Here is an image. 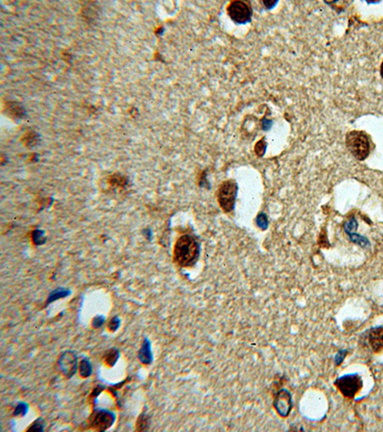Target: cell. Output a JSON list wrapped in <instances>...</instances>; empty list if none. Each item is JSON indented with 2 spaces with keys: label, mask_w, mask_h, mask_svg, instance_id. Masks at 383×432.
<instances>
[{
  "label": "cell",
  "mask_w": 383,
  "mask_h": 432,
  "mask_svg": "<svg viewBox=\"0 0 383 432\" xmlns=\"http://www.w3.org/2000/svg\"><path fill=\"white\" fill-rule=\"evenodd\" d=\"M238 185L235 181H225L219 187L217 196L221 208L224 213H230L234 210L238 195Z\"/></svg>",
  "instance_id": "3957f363"
},
{
  "label": "cell",
  "mask_w": 383,
  "mask_h": 432,
  "mask_svg": "<svg viewBox=\"0 0 383 432\" xmlns=\"http://www.w3.org/2000/svg\"><path fill=\"white\" fill-rule=\"evenodd\" d=\"M115 422V414L104 409L96 410L91 417V426L93 429L104 432L108 430Z\"/></svg>",
  "instance_id": "52a82bcc"
},
{
  "label": "cell",
  "mask_w": 383,
  "mask_h": 432,
  "mask_svg": "<svg viewBox=\"0 0 383 432\" xmlns=\"http://www.w3.org/2000/svg\"><path fill=\"white\" fill-rule=\"evenodd\" d=\"M139 360L144 365H150L153 360V351H152V344L149 339L145 338L141 348L138 352Z\"/></svg>",
  "instance_id": "30bf717a"
},
{
  "label": "cell",
  "mask_w": 383,
  "mask_h": 432,
  "mask_svg": "<svg viewBox=\"0 0 383 432\" xmlns=\"http://www.w3.org/2000/svg\"><path fill=\"white\" fill-rule=\"evenodd\" d=\"M273 405H274L277 413L281 417H283V418L287 417L293 407L292 396L289 393V391H287L285 389L280 390L276 395Z\"/></svg>",
  "instance_id": "ba28073f"
},
{
  "label": "cell",
  "mask_w": 383,
  "mask_h": 432,
  "mask_svg": "<svg viewBox=\"0 0 383 432\" xmlns=\"http://www.w3.org/2000/svg\"><path fill=\"white\" fill-rule=\"evenodd\" d=\"M103 323H104V317H102V316H97V317H95V318L93 319V321H92V325H93L95 328H98V327H101Z\"/></svg>",
  "instance_id": "d4e9b609"
},
{
  "label": "cell",
  "mask_w": 383,
  "mask_h": 432,
  "mask_svg": "<svg viewBox=\"0 0 383 432\" xmlns=\"http://www.w3.org/2000/svg\"><path fill=\"white\" fill-rule=\"evenodd\" d=\"M5 110L7 111V114L16 120L22 119L26 115V110L24 107L18 102H8L6 104Z\"/></svg>",
  "instance_id": "8fae6325"
},
{
  "label": "cell",
  "mask_w": 383,
  "mask_h": 432,
  "mask_svg": "<svg viewBox=\"0 0 383 432\" xmlns=\"http://www.w3.org/2000/svg\"><path fill=\"white\" fill-rule=\"evenodd\" d=\"M149 417L147 414L143 413L140 415V417L137 420V424H136V430L138 432H144L147 431L149 429Z\"/></svg>",
  "instance_id": "2e32d148"
},
{
  "label": "cell",
  "mask_w": 383,
  "mask_h": 432,
  "mask_svg": "<svg viewBox=\"0 0 383 432\" xmlns=\"http://www.w3.org/2000/svg\"><path fill=\"white\" fill-rule=\"evenodd\" d=\"M368 344L374 352L383 351V325L371 328L367 334Z\"/></svg>",
  "instance_id": "9c48e42d"
},
{
  "label": "cell",
  "mask_w": 383,
  "mask_h": 432,
  "mask_svg": "<svg viewBox=\"0 0 383 432\" xmlns=\"http://www.w3.org/2000/svg\"><path fill=\"white\" fill-rule=\"evenodd\" d=\"M278 2L277 1H274V2H267V1H264L263 2V4H264V6H266L268 9H271V8H273L276 4H277Z\"/></svg>",
  "instance_id": "484cf974"
},
{
  "label": "cell",
  "mask_w": 383,
  "mask_h": 432,
  "mask_svg": "<svg viewBox=\"0 0 383 432\" xmlns=\"http://www.w3.org/2000/svg\"><path fill=\"white\" fill-rule=\"evenodd\" d=\"M120 324H121V321H120L119 317H117V316H116V317H113V318L110 320V322L108 323V329H109L110 331L114 332V331H116V330L119 328Z\"/></svg>",
  "instance_id": "7402d4cb"
},
{
  "label": "cell",
  "mask_w": 383,
  "mask_h": 432,
  "mask_svg": "<svg viewBox=\"0 0 383 432\" xmlns=\"http://www.w3.org/2000/svg\"><path fill=\"white\" fill-rule=\"evenodd\" d=\"M68 295H69V291H68V290H65V289H57V290L53 291L51 293V295L48 298V302H55V301H57L58 299L66 297V296H68Z\"/></svg>",
  "instance_id": "e0dca14e"
},
{
  "label": "cell",
  "mask_w": 383,
  "mask_h": 432,
  "mask_svg": "<svg viewBox=\"0 0 383 432\" xmlns=\"http://www.w3.org/2000/svg\"><path fill=\"white\" fill-rule=\"evenodd\" d=\"M334 385L345 398L354 399L362 389L363 381L357 374H349L337 378Z\"/></svg>",
  "instance_id": "277c9868"
},
{
  "label": "cell",
  "mask_w": 383,
  "mask_h": 432,
  "mask_svg": "<svg viewBox=\"0 0 383 432\" xmlns=\"http://www.w3.org/2000/svg\"><path fill=\"white\" fill-rule=\"evenodd\" d=\"M119 356H120L119 351L117 349L113 348V349L109 350L105 353V355H104V362H105V364L107 366L113 367L116 364L117 360L119 359Z\"/></svg>",
  "instance_id": "5bb4252c"
},
{
  "label": "cell",
  "mask_w": 383,
  "mask_h": 432,
  "mask_svg": "<svg viewBox=\"0 0 383 432\" xmlns=\"http://www.w3.org/2000/svg\"><path fill=\"white\" fill-rule=\"evenodd\" d=\"M58 365L60 373L66 377L71 378L76 374L78 369V357L73 351H63L58 360Z\"/></svg>",
  "instance_id": "8992f818"
},
{
  "label": "cell",
  "mask_w": 383,
  "mask_h": 432,
  "mask_svg": "<svg viewBox=\"0 0 383 432\" xmlns=\"http://www.w3.org/2000/svg\"><path fill=\"white\" fill-rule=\"evenodd\" d=\"M127 183H128L127 179L120 174H113L108 178V184L112 188L123 189L124 187L127 186Z\"/></svg>",
  "instance_id": "7c38bea8"
},
{
  "label": "cell",
  "mask_w": 383,
  "mask_h": 432,
  "mask_svg": "<svg viewBox=\"0 0 383 432\" xmlns=\"http://www.w3.org/2000/svg\"><path fill=\"white\" fill-rule=\"evenodd\" d=\"M256 223L262 230H266L268 227V219L264 214H261L257 216Z\"/></svg>",
  "instance_id": "d6986e66"
},
{
  "label": "cell",
  "mask_w": 383,
  "mask_h": 432,
  "mask_svg": "<svg viewBox=\"0 0 383 432\" xmlns=\"http://www.w3.org/2000/svg\"><path fill=\"white\" fill-rule=\"evenodd\" d=\"M227 13L231 20L237 24H245L251 21L252 10L248 3L243 1H233L227 7Z\"/></svg>",
  "instance_id": "5b68a950"
},
{
  "label": "cell",
  "mask_w": 383,
  "mask_h": 432,
  "mask_svg": "<svg viewBox=\"0 0 383 432\" xmlns=\"http://www.w3.org/2000/svg\"><path fill=\"white\" fill-rule=\"evenodd\" d=\"M44 431V425L42 419L36 420L33 425L28 429V432H43Z\"/></svg>",
  "instance_id": "44dd1931"
},
{
  "label": "cell",
  "mask_w": 383,
  "mask_h": 432,
  "mask_svg": "<svg viewBox=\"0 0 383 432\" xmlns=\"http://www.w3.org/2000/svg\"><path fill=\"white\" fill-rule=\"evenodd\" d=\"M265 148H266V143L264 142V140H260L259 142H257L255 146V152L257 153V155L263 156V154L265 152Z\"/></svg>",
  "instance_id": "603a6c76"
},
{
  "label": "cell",
  "mask_w": 383,
  "mask_h": 432,
  "mask_svg": "<svg viewBox=\"0 0 383 432\" xmlns=\"http://www.w3.org/2000/svg\"><path fill=\"white\" fill-rule=\"evenodd\" d=\"M381 74H382V77L383 78V65H382V67H381Z\"/></svg>",
  "instance_id": "4316f807"
},
{
  "label": "cell",
  "mask_w": 383,
  "mask_h": 432,
  "mask_svg": "<svg viewBox=\"0 0 383 432\" xmlns=\"http://www.w3.org/2000/svg\"><path fill=\"white\" fill-rule=\"evenodd\" d=\"M28 410H29V406L27 404L20 403L15 409L14 415L15 416H25L26 414L28 413Z\"/></svg>",
  "instance_id": "ffe728a7"
},
{
  "label": "cell",
  "mask_w": 383,
  "mask_h": 432,
  "mask_svg": "<svg viewBox=\"0 0 383 432\" xmlns=\"http://www.w3.org/2000/svg\"><path fill=\"white\" fill-rule=\"evenodd\" d=\"M200 257V244L190 236L184 235L179 238L174 249L175 261L181 267L193 266Z\"/></svg>",
  "instance_id": "6da1fadb"
},
{
  "label": "cell",
  "mask_w": 383,
  "mask_h": 432,
  "mask_svg": "<svg viewBox=\"0 0 383 432\" xmlns=\"http://www.w3.org/2000/svg\"><path fill=\"white\" fill-rule=\"evenodd\" d=\"M347 353H348V351H345V350H344V351H339V352L336 354V356H335V363H336L337 365L341 364L342 361L344 360V358L346 357Z\"/></svg>",
  "instance_id": "cb8c5ba5"
},
{
  "label": "cell",
  "mask_w": 383,
  "mask_h": 432,
  "mask_svg": "<svg viewBox=\"0 0 383 432\" xmlns=\"http://www.w3.org/2000/svg\"><path fill=\"white\" fill-rule=\"evenodd\" d=\"M33 241L34 243L37 245H41V244L46 242V238H44V233L42 231H35L33 233Z\"/></svg>",
  "instance_id": "ac0fdd59"
},
{
  "label": "cell",
  "mask_w": 383,
  "mask_h": 432,
  "mask_svg": "<svg viewBox=\"0 0 383 432\" xmlns=\"http://www.w3.org/2000/svg\"><path fill=\"white\" fill-rule=\"evenodd\" d=\"M79 372H80V376L82 378H89L93 371H92V365L90 363V361L87 358H83L79 366Z\"/></svg>",
  "instance_id": "4fadbf2b"
},
{
  "label": "cell",
  "mask_w": 383,
  "mask_h": 432,
  "mask_svg": "<svg viewBox=\"0 0 383 432\" xmlns=\"http://www.w3.org/2000/svg\"><path fill=\"white\" fill-rule=\"evenodd\" d=\"M346 146L358 161L366 160L371 150L368 135L361 131H352L346 135Z\"/></svg>",
  "instance_id": "7a4b0ae2"
},
{
  "label": "cell",
  "mask_w": 383,
  "mask_h": 432,
  "mask_svg": "<svg viewBox=\"0 0 383 432\" xmlns=\"http://www.w3.org/2000/svg\"><path fill=\"white\" fill-rule=\"evenodd\" d=\"M23 143L29 148L35 146L36 144L39 143V135L37 133H35L34 131L28 132L23 136Z\"/></svg>",
  "instance_id": "9a60e30c"
}]
</instances>
